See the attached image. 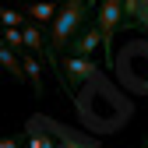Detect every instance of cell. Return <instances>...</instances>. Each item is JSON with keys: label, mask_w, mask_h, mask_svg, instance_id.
<instances>
[{"label": "cell", "mask_w": 148, "mask_h": 148, "mask_svg": "<svg viewBox=\"0 0 148 148\" xmlns=\"http://www.w3.org/2000/svg\"><path fill=\"white\" fill-rule=\"evenodd\" d=\"M88 18H92V4L88 0H67V4L60 7V18L49 25V49H53V57L64 53V49H71V42L92 25Z\"/></svg>", "instance_id": "cell-1"}, {"label": "cell", "mask_w": 148, "mask_h": 148, "mask_svg": "<svg viewBox=\"0 0 148 148\" xmlns=\"http://www.w3.org/2000/svg\"><path fill=\"white\" fill-rule=\"evenodd\" d=\"M95 14H99V28H102V39H106V67H116V57H113V35L116 28H127V14H123V4L120 0H102L95 4Z\"/></svg>", "instance_id": "cell-2"}, {"label": "cell", "mask_w": 148, "mask_h": 148, "mask_svg": "<svg viewBox=\"0 0 148 148\" xmlns=\"http://www.w3.org/2000/svg\"><path fill=\"white\" fill-rule=\"evenodd\" d=\"M95 78V64L92 60H81V57H67L64 67H60V88L67 92V95H74V88L85 85Z\"/></svg>", "instance_id": "cell-3"}, {"label": "cell", "mask_w": 148, "mask_h": 148, "mask_svg": "<svg viewBox=\"0 0 148 148\" xmlns=\"http://www.w3.org/2000/svg\"><path fill=\"white\" fill-rule=\"evenodd\" d=\"M99 46H106V39H102V28H99V25H88V28L78 35V39L71 42V49H67V53H71V57H81V60H88V57H92V53H95Z\"/></svg>", "instance_id": "cell-4"}, {"label": "cell", "mask_w": 148, "mask_h": 148, "mask_svg": "<svg viewBox=\"0 0 148 148\" xmlns=\"http://www.w3.org/2000/svg\"><path fill=\"white\" fill-rule=\"evenodd\" d=\"M123 14H127V28L148 32V0H123Z\"/></svg>", "instance_id": "cell-5"}, {"label": "cell", "mask_w": 148, "mask_h": 148, "mask_svg": "<svg viewBox=\"0 0 148 148\" xmlns=\"http://www.w3.org/2000/svg\"><path fill=\"white\" fill-rule=\"evenodd\" d=\"M0 64H4V71L11 74L14 81H28V74H25V64H21V57H18L14 49H7V46H0Z\"/></svg>", "instance_id": "cell-6"}, {"label": "cell", "mask_w": 148, "mask_h": 148, "mask_svg": "<svg viewBox=\"0 0 148 148\" xmlns=\"http://www.w3.org/2000/svg\"><path fill=\"white\" fill-rule=\"evenodd\" d=\"M21 64H25V74H28V85L35 88V99H42V64L35 60L32 53H25Z\"/></svg>", "instance_id": "cell-7"}, {"label": "cell", "mask_w": 148, "mask_h": 148, "mask_svg": "<svg viewBox=\"0 0 148 148\" xmlns=\"http://www.w3.org/2000/svg\"><path fill=\"white\" fill-rule=\"evenodd\" d=\"M60 7H64V4H32L28 14L35 18V21H49V25H53V21L60 18Z\"/></svg>", "instance_id": "cell-8"}, {"label": "cell", "mask_w": 148, "mask_h": 148, "mask_svg": "<svg viewBox=\"0 0 148 148\" xmlns=\"http://www.w3.org/2000/svg\"><path fill=\"white\" fill-rule=\"evenodd\" d=\"M60 148H102V138H74V134H64L60 138Z\"/></svg>", "instance_id": "cell-9"}, {"label": "cell", "mask_w": 148, "mask_h": 148, "mask_svg": "<svg viewBox=\"0 0 148 148\" xmlns=\"http://www.w3.org/2000/svg\"><path fill=\"white\" fill-rule=\"evenodd\" d=\"M4 46L14 49V53H21L25 49V32H18V28H4ZM25 57V53H21Z\"/></svg>", "instance_id": "cell-10"}, {"label": "cell", "mask_w": 148, "mask_h": 148, "mask_svg": "<svg viewBox=\"0 0 148 148\" xmlns=\"http://www.w3.org/2000/svg\"><path fill=\"white\" fill-rule=\"evenodd\" d=\"M0 21H4V28H25V14L21 11H0Z\"/></svg>", "instance_id": "cell-11"}, {"label": "cell", "mask_w": 148, "mask_h": 148, "mask_svg": "<svg viewBox=\"0 0 148 148\" xmlns=\"http://www.w3.org/2000/svg\"><path fill=\"white\" fill-rule=\"evenodd\" d=\"M0 148H21V141H18V138H4V141H0Z\"/></svg>", "instance_id": "cell-12"}, {"label": "cell", "mask_w": 148, "mask_h": 148, "mask_svg": "<svg viewBox=\"0 0 148 148\" xmlns=\"http://www.w3.org/2000/svg\"><path fill=\"white\" fill-rule=\"evenodd\" d=\"M138 148H148V138H145V141H141V145H138Z\"/></svg>", "instance_id": "cell-13"}]
</instances>
